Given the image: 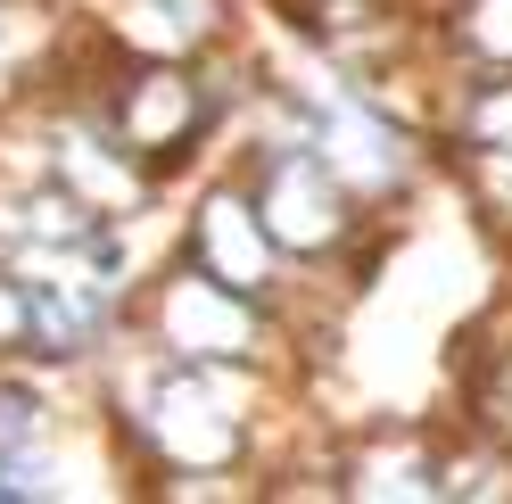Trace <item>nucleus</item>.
<instances>
[{"label": "nucleus", "mask_w": 512, "mask_h": 504, "mask_svg": "<svg viewBox=\"0 0 512 504\" xmlns=\"http://www.w3.org/2000/svg\"><path fill=\"white\" fill-rule=\"evenodd\" d=\"M256 215H265L273 248H331L347 232V207H339V174L314 157L306 141L273 149L265 166V191H256Z\"/></svg>", "instance_id": "f257e3e1"}, {"label": "nucleus", "mask_w": 512, "mask_h": 504, "mask_svg": "<svg viewBox=\"0 0 512 504\" xmlns=\"http://www.w3.org/2000/svg\"><path fill=\"white\" fill-rule=\"evenodd\" d=\"M149 438L174 463H190V471H215V463L240 455V422L215 405V389L199 381V372H174V381L149 389Z\"/></svg>", "instance_id": "f03ea898"}, {"label": "nucleus", "mask_w": 512, "mask_h": 504, "mask_svg": "<svg viewBox=\"0 0 512 504\" xmlns=\"http://www.w3.org/2000/svg\"><path fill=\"white\" fill-rule=\"evenodd\" d=\"M166 339H174L182 356H248V348H256L248 290L215 281L207 265H190L174 290H166Z\"/></svg>", "instance_id": "7ed1b4c3"}, {"label": "nucleus", "mask_w": 512, "mask_h": 504, "mask_svg": "<svg viewBox=\"0 0 512 504\" xmlns=\"http://www.w3.org/2000/svg\"><path fill=\"white\" fill-rule=\"evenodd\" d=\"M190 265H207L215 281L265 298L273 290V232H265V215H248L240 191H215L199 207V232H190Z\"/></svg>", "instance_id": "20e7f679"}, {"label": "nucleus", "mask_w": 512, "mask_h": 504, "mask_svg": "<svg viewBox=\"0 0 512 504\" xmlns=\"http://www.w3.org/2000/svg\"><path fill=\"white\" fill-rule=\"evenodd\" d=\"M116 141L124 149H149V157L199 141V91H190V75H141L116 100Z\"/></svg>", "instance_id": "39448f33"}, {"label": "nucleus", "mask_w": 512, "mask_h": 504, "mask_svg": "<svg viewBox=\"0 0 512 504\" xmlns=\"http://www.w3.org/2000/svg\"><path fill=\"white\" fill-rule=\"evenodd\" d=\"M50 438V422H42V397L34 389H17V381H0V455L9 463H25Z\"/></svg>", "instance_id": "423d86ee"}]
</instances>
